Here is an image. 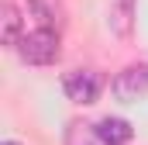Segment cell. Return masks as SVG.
Masks as SVG:
<instances>
[{"mask_svg":"<svg viewBox=\"0 0 148 145\" xmlns=\"http://www.w3.org/2000/svg\"><path fill=\"white\" fill-rule=\"evenodd\" d=\"M17 55L28 66H55L59 55H62V35H59V28L35 24L31 31H24L21 45H17Z\"/></svg>","mask_w":148,"mask_h":145,"instance_id":"6da1fadb","label":"cell"},{"mask_svg":"<svg viewBox=\"0 0 148 145\" xmlns=\"http://www.w3.org/2000/svg\"><path fill=\"white\" fill-rule=\"evenodd\" d=\"M100 90H103V79L97 69H69L62 76V93L79 104V107H90L100 100Z\"/></svg>","mask_w":148,"mask_h":145,"instance_id":"7a4b0ae2","label":"cell"},{"mask_svg":"<svg viewBox=\"0 0 148 145\" xmlns=\"http://www.w3.org/2000/svg\"><path fill=\"white\" fill-rule=\"evenodd\" d=\"M110 90H114V97H117L121 104H138V100H145L148 97V62H131V66H124V69L114 76Z\"/></svg>","mask_w":148,"mask_h":145,"instance_id":"3957f363","label":"cell"},{"mask_svg":"<svg viewBox=\"0 0 148 145\" xmlns=\"http://www.w3.org/2000/svg\"><path fill=\"white\" fill-rule=\"evenodd\" d=\"M97 131H100V138H103L107 145H127L131 138H134L131 121H127V117H114V114H107V117L97 121Z\"/></svg>","mask_w":148,"mask_h":145,"instance_id":"277c9868","label":"cell"},{"mask_svg":"<svg viewBox=\"0 0 148 145\" xmlns=\"http://www.w3.org/2000/svg\"><path fill=\"white\" fill-rule=\"evenodd\" d=\"M107 28L117 38H131V28H134V0H114L110 14H107Z\"/></svg>","mask_w":148,"mask_h":145,"instance_id":"5b68a950","label":"cell"},{"mask_svg":"<svg viewBox=\"0 0 148 145\" xmlns=\"http://www.w3.org/2000/svg\"><path fill=\"white\" fill-rule=\"evenodd\" d=\"M24 3H28V14L35 17L38 24L62 28V17H66V7H62V0H24Z\"/></svg>","mask_w":148,"mask_h":145,"instance_id":"8992f818","label":"cell"},{"mask_svg":"<svg viewBox=\"0 0 148 145\" xmlns=\"http://www.w3.org/2000/svg\"><path fill=\"white\" fill-rule=\"evenodd\" d=\"M21 38H24V24H21V14H17V7H14V3L7 0V3H3V48L17 52Z\"/></svg>","mask_w":148,"mask_h":145,"instance_id":"52a82bcc","label":"cell"},{"mask_svg":"<svg viewBox=\"0 0 148 145\" xmlns=\"http://www.w3.org/2000/svg\"><path fill=\"white\" fill-rule=\"evenodd\" d=\"M62 145H107L100 138V131H97V124H86V121H73L69 128H66V142Z\"/></svg>","mask_w":148,"mask_h":145,"instance_id":"ba28073f","label":"cell"},{"mask_svg":"<svg viewBox=\"0 0 148 145\" xmlns=\"http://www.w3.org/2000/svg\"><path fill=\"white\" fill-rule=\"evenodd\" d=\"M3 145H21V142H17V138H7V142H3Z\"/></svg>","mask_w":148,"mask_h":145,"instance_id":"9c48e42d","label":"cell"}]
</instances>
